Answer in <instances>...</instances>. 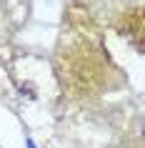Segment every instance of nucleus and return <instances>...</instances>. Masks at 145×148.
<instances>
[]
</instances>
